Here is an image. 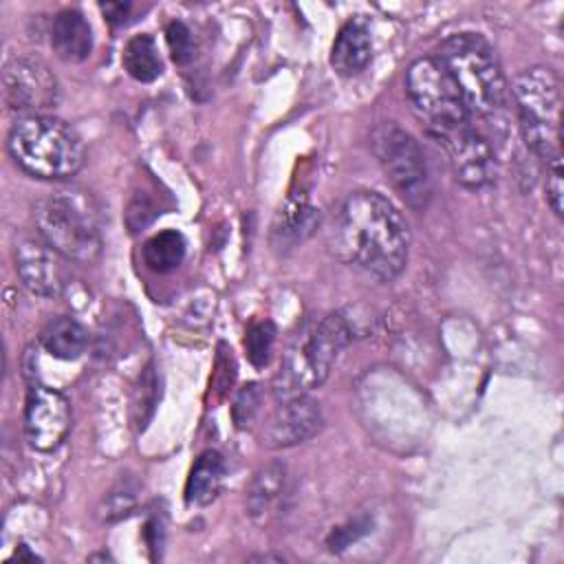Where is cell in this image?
Listing matches in <instances>:
<instances>
[{"mask_svg":"<svg viewBox=\"0 0 564 564\" xmlns=\"http://www.w3.org/2000/svg\"><path fill=\"white\" fill-rule=\"evenodd\" d=\"M330 247L344 262L390 282L408 264L410 229L390 198L361 189L337 207Z\"/></svg>","mask_w":564,"mask_h":564,"instance_id":"cell-1","label":"cell"},{"mask_svg":"<svg viewBox=\"0 0 564 564\" xmlns=\"http://www.w3.org/2000/svg\"><path fill=\"white\" fill-rule=\"evenodd\" d=\"M436 59L458 88L471 119L505 110L509 88L491 44L478 33H454L443 40Z\"/></svg>","mask_w":564,"mask_h":564,"instance_id":"cell-2","label":"cell"},{"mask_svg":"<svg viewBox=\"0 0 564 564\" xmlns=\"http://www.w3.org/2000/svg\"><path fill=\"white\" fill-rule=\"evenodd\" d=\"M13 163L35 178L64 181L84 165V143L75 128L53 115L20 117L7 137Z\"/></svg>","mask_w":564,"mask_h":564,"instance_id":"cell-3","label":"cell"},{"mask_svg":"<svg viewBox=\"0 0 564 564\" xmlns=\"http://www.w3.org/2000/svg\"><path fill=\"white\" fill-rule=\"evenodd\" d=\"M350 339L352 330L341 313H328L311 324L284 355L273 381L275 399L308 394L313 388L322 386Z\"/></svg>","mask_w":564,"mask_h":564,"instance_id":"cell-4","label":"cell"},{"mask_svg":"<svg viewBox=\"0 0 564 564\" xmlns=\"http://www.w3.org/2000/svg\"><path fill=\"white\" fill-rule=\"evenodd\" d=\"M40 238L64 260L93 264L101 256V231L90 198L77 189H57L33 207Z\"/></svg>","mask_w":564,"mask_h":564,"instance_id":"cell-5","label":"cell"},{"mask_svg":"<svg viewBox=\"0 0 564 564\" xmlns=\"http://www.w3.org/2000/svg\"><path fill=\"white\" fill-rule=\"evenodd\" d=\"M405 93L416 119L438 145L474 126L458 88L436 57H419L408 66Z\"/></svg>","mask_w":564,"mask_h":564,"instance_id":"cell-6","label":"cell"},{"mask_svg":"<svg viewBox=\"0 0 564 564\" xmlns=\"http://www.w3.org/2000/svg\"><path fill=\"white\" fill-rule=\"evenodd\" d=\"M511 97L531 152L546 165L562 161L557 75L549 66H531L516 75Z\"/></svg>","mask_w":564,"mask_h":564,"instance_id":"cell-7","label":"cell"},{"mask_svg":"<svg viewBox=\"0 0 564 564\" xmlns=\"http://www.w3.org/2000/svg\"><path fill=\"white\" fill-rule=\"evenodd\" d=\"M372 150L397 196L412 209L427 207L432 178L419 141L397 123H381L372 132Z\"/></svg>","mask_w":564,"mask_h":564,"instance_id":"cell-8","label":"cell"},{"mask_svg":"<svg viewBox=\"0 0 564 564\" xmlns=\"http://www.w3.org/2000/svg\"><path fill=\"white\" fill-rule=\"evenodd\" d=\"M2 101L22 117L46 115L59 101V84L40 59L13 57L2 66Z\"/></svg>","mask_w":564,"mask_h":564,"instance_id":"cell-9","label":"cell"},{"mask_svg":"<svg viewBox=\"0 0 564 564\" xmlns=\"http://www.w3.org/2000/svg\"><path fill=\"white\" fill-rule=\"evenodd\" d=\"M73 412L68 399L48 386H31L24 405V436L37 452H53L70 432Z\"/></svg>","mask_w":564,"mask_h":564,"instance_id":"cell-10","label":"cell"},{"mask_svg":"<svg viewBox=\"0 0 564 564\" xmlns=\"http://www.w3.org/2000/svg\"><path fill=\"white\" fill-rule=\"evenodd\" d=\"M322 423L324 416L319 403L308 394L280 399L275 410L262 425L260 441L264 447L271 449L293 447L297 443L313 438L322 430Z\"/></svg>","mask_w":564,"mask_h":564,"instance_id":"cell-11","label":"cell"},{"mask_svg":"<svg viewBox=\"0 0 564 564\" xmlns=\"http://www.w3.org/2000/svg\"><path fill=\"white\" fill-rule=\"evenodd\" d=\"M62 256L44 240H20L15 247V271L22 284L40 297H57L66 284Z\"/></svg>","mask_w":564,"mask_h":564,"instance_id":"cell-12","label":"cell"},{"mask_svg":"<svg viewBox=\"0 0 564 564\" xmlns=\"http://www.w3.org/2000/svg\"><path fill=\"white\" fill-rule=\"evenodd\" d=\"M447 154L456 181L469 189H480L491 183L496 172L494 150L476 126L456 134L441 145Z\"/></svg>","mask_w":564,"mask_h":564,"instance_id":"cell-13","label":"cell"},{"mask_svg":"<svg viewBox=\"0 0 564 564\" xmlns=\"http://www.w3.org/2000/svg\"><path fill=\"white\" fill-rule=\"evenodd\" d=\"M51 46L64 62L79 64L93 51V29L82 11L64 9L53 18Z\"/></svg>","mask_w":564,"mask_h":564,"instance_id":"cell-14","label":"cell"},{"mask_svg":"<svg viewBox=\"0 0 564 564\" xmlns=\"http://www.w3.org/2000/svg\"><path fill=\"white\" fill-rule=\"evenodd\" d=\"M319 225V209L304 192L291 194L273 220V240L280 247H295L304 242Z\"/></svg>","mask_w":564,"mask_h":564,"instance_id":"cell-15","label":"cell"},{"mask_svg":"<svg viewBox=\"0 0 564 564\" xmlns=\"http://www.w3.org/2000/svg\"><path fill=\"white\" fill-rule=\"evenodd\" d=\"M370 57H372V40H370L368 26L361 20H348L339 29L330 46V66L339 75L352 77L368 66Z\"/></svg>","mask_w":564,"mask_h":564,"instance_id":"cell-16","label":"cell"},{"mask_svg":"<svg viewBox=\"0 0 564 564\" xmlns=\"http://www.w3.org/2000/svg\"><path fill=\"white\" fill-rule=\"evenodd\" d=\"M225 480V458L216 449H205L194 460L187 482H185V502L192 507L209 505Z\"/></svg>","mask_w":564,"mask_h":564,"instance_id":"cell-17","label":"cell"},{"mask_svg":"<svg viewBox=\"0 0 564 564\" xmlns=\"http://www.w3.org/2000/svg\"><path fill=\"white\" fill-rule=\"evenodd\" d=\"M40 341H42L44 350L48 355H53L55 359L73 361V359L82 357V352L86 350L88 333L75 317L59 315L44 326Z\"/></svg>","mask_w":564,"mask_h":564,"instance_id":"cell-18","label":"cell"},{"mask_svg":"<svg viewBox=\"0 0 564 564\" xmlns=\"http://www.w3.org/2000/svg\"><path fill=\"white\" fill-rule=\"evenodd\" d=\"M121 64L126 73L141 84H150L163 73V59L159 55V46L154 37L148 33L134 35L126 42L121 53Z\"/></svg>","mask_w":564,"mask_h":564,"instance_id":"cell-19","label":"cell"},{"mask_svg":"<svg viewBox=\"0 0 564 564\" xmlns=\"http://www.w3.org/2000/svg\"><path fill=\"white\" fill-rule=\"evenodd\" d=\"M284 487V465L269 463L260 467L247 491V509L253 520H262L271 513Z\"/></svg>","mask_w":564,"mask_h":564,"instance_id":"cell-20","label":"cell"},{"mask_svg":"<svg viewBox=\"0 0 564 564\" xmlns=\"http://www.w3.org/2000/svg\"><path fill=\"white\" fill-rule=\"evenodd\" d=\"M185 251L187 245L183 234L176 229H163L145 240L143 262L154 273H170L183 262Z\"/></svg>","mask_w":564,"mask_h":564,"instance_id":"cell-21","label":"cell"},{"mask_svg":"<svg viewBox=\"0 0 564 564\" xmlns=\"http://www.w3.org/2000/svg\"><path fill=\"white\" fill-rule=\"evenodd\" d=\"M273 341H275V326L271 319H260L253 322L247 328V337H245V348H247V357L256 368L267 366L271 350H273Z\"/></svg>","mask_w":564,"mask_h":564,"instance_id":"cell-22","label":"cell"},{"mask_svg":"<svg viewBox=\"0 0 564 564\" xmlns=\"http://www.w3.org/2000/svg\"><path fill=\"white\" fill-rule=\"evenodd\" d=\"M137 489L121 482L119 487H115L106 498H104V505H101V518L106 522H115V520H121L126 518L134 505H137Z\"/></svg>","mask_w":564,"mask_h":564,"instance_id":"cell-23","label":"cell"},{"mask_svg":"<svg viewBox=\"0 0 564 564\" xmlns=\"http://www.w3.org/2000/svg\"><path fill=\"white\" fill-rule=\"evenodd\" d=\"M260 401H262V394H260L258 383H247L240 388V392L236 394V401L231 405V416H234L236 427H245L253 421V416L260 410Z\"/></svg>","mask_w":564,"mask_h":564,"instance_id":"cell-24","label":"cell"},{"mask_svg":"<svg viewBox=\"0 0 564 564\" xmlns=\"http://www.w3.org/2000/svg\"><path fill=\"white\" fill-rule=\"evenodd\" d=\"M165 40L170 46V55L176 64H187L194 57V37L192 31L183 22H170L165 29Z\"/></svg>","mask_w":564,"mask_h":564,"instance_id":"cell-25","label":"cell"},{"mask_svg":"<svg viewBox=\"0 0 564 564\" xmlns=\"http://www.w3.org/2000/svg\"><path fill=\"white\" fill-rule=\"evenodd\" d=\"M159 214V209L150 203V198L145 194H137L132 196V200L128 203V209H126V225L132 234L141 231L143 227H148L154 216Z\"/></svg>","mask_w":564,"mask_h":564,"instance_id":"cell-26","label":"cell"},{"mask_svg":"<svg viewBox=\"0 0 564 564\" xmlns=\"http://www.w3.org/2000/svg\"><path fill=\"white\" fill-rule=\"evenodd\" d=\"M236 379V364L231 357V350L220 344V355L216 357V368L212 372V392H218V399H223L229 390V386Z\"/></svg>","mask_w":564,"mask_h":564,"instance_id":"cell-27","label":"cell"},{"mask_svg":"<svg viewBox=\"0 0 564 564\" xmlns=\"http://www.w3.org/2000/svg\"><path fill=\"white\" fill-rule=\"evenodd\" d=\"M546 203L557 218L564 212V185H562V161L546 165Z\"/></svg>","mask_w":564,"mask_h":564,"instance_id":"cell-28","label":"cell"},{"mask_svg":"<svg viewBox=\"0 0 564 564\" xmlns=\"http://www.w3.org/2000/svg\"><path fill=\"white\" fill-rule=\"evenodd\" d=\"M366 527H368V524L350 522V524H346V527L335 529V531H333V535H330V540H328L330 549H333V551H341V549H346L352 540H357V538L366 531Z\"/></svg>","mask_w":564,"mask_h":564,"instance_id":"cell-29","label":"cell"},{"mask_svg":"<svg viewBox=\"0 0 564 564\" xmlns=\"http://www.w3.org/2000/svg\"><path fill=\"white\" fill-rule=\"evenodd\" d=\"M128 9H130L128 2H106V4H101L104 15L112 24H121L126 20V15H128Z\"/></svg>","mask_w":564,"mask_h":564,"instance_id":"cell-30","label":"cell"}]
</instances>
